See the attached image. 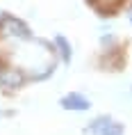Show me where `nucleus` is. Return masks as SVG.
Returning <instances> with one entry per match:
<instances>
[{
	"label": "nucleus",
	"mask_w": 132,
	"mask_h": 135,
	"mask_svg": "<svg viewBox=\"0 0 132 135\" xmlns=\"http://www.w3.org/2000/svg\"><path fill=\"white\" fill-rule=\"evenodd\" d=\"M0 21H2V12H0Z\"/></svg>",
	"instance_id": "nucleus-7"
},
{
	"label": "nucleus",
	"mask_w": 132,
	"mask_h": 135,
	"mask_svg": "<svg viewBox=\"0 0 132 135\" xmlns=\"http://www.w3.org/2000/svg\"><path fill=\"white\" fill-rule=\"evenodd\" d=\"M55 44L59 46V53H62V60H64V62H71V46H68V41H66V37L57 35V37H55Z\"/></svg>",
	"instance_id": "nucleus-6"
},
{
	"label": "nucleus",
	"mask_w": 132,
	"mask_h": 135,
	"mask_svg": "<svg viewBox=\"0 0 132 135\" xmlns=\"http://www.w3.org/2000/svg\"><path fill=\"white\" fill-rule=\"evenodd\" d=\"M121 2H123V0H91V5H93L98 12H103V14L105 12H114Z\"/></svg>",
	"instance_id": "nucleus-5"
},
{
	"label": "nucleus",
	"mask_w": 132,
	"mask_h": 135,
	"mask_svg": "<svg viewBox=\"0 0 132 135\" xmlns=\"http://www.w3.org/2000/svg\"><path fill=\"white\" fill-rule=\"evenodd\" d=\"M93 135H121L123 133V126L112 121L109 117H98L96 121H91V128H89Z\"/></svg>",
	"instance_id": "nucleus-2"
},
{
	"label": "nucleus",
	"mask_w": 132,
	"mask_h": 135,
	"mask_svg": "<svg viewBox=\"0 0 132 135\" xmlns=\"http://www.w3.org/2000/svg\"><path fill=\"white\" fill-rule=\"evenodd\" d=\"M0 30L5 37H12V39H30V28L14 16H5L0 21Z\"/></svg>",
	"instance_id": "nucleus-1"
},
{
	"label": "nucleus",
	"mask_w": 132,
	"mask_h": 135,
	"mask_svg": "<svg viewBox=\"0 0 132 135\" xmlns=\"http://www.w3.org/2000/svg\"><path fill=\"white\" fill-rule=\"evenodd\" d=\"M23 83V73L16 69H7V66H0V87L5 89H14Z\"/></svg>",
	"instance_id": "nucleus-3"
},
{
	"label": "nucleus",
	"mask_w": 132,
	"mask_h": 135,
	"mask_svg": "<svg viewBox=\"0 0 132 135\" xmlns=\"http://www.w3.org/2000/svg\"><path fill=\"white\" fill-rule=\"evenodd\" d=\"M62 108H66V110H89V101L84 99L82 94H75V92H71L66 94L62 99Z\"/></svg>",
	"instance_id": "nucleus-4"
}]
</instances>
